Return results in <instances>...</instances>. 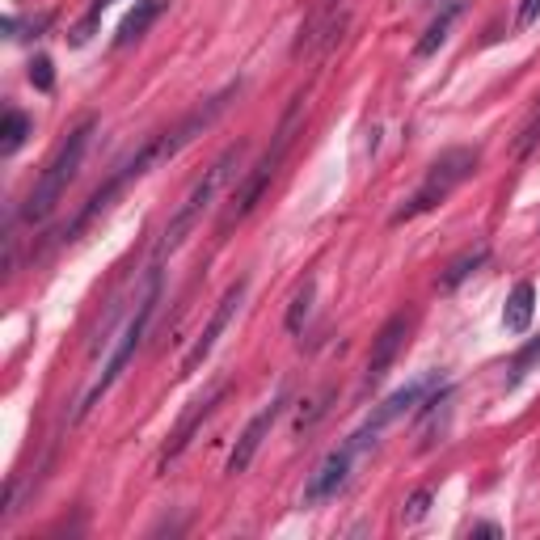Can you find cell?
Returning a JSON list of instances; mask_svg holds the SVG:
<instances>
[{
	"label": "cell",
	"instance_id": "cell-1",
	"mask_svg": "<svg viewBox=\"0 0 540 540\" xmlns=\"http://www.w3.org/2000/svg\"><path fill=\"white\" fill-rule=\"evenodd\" d=\"M241 157H245V144H228L216 161H211L207 169H203V178L190 186V195L182 199V207L169 216V224H165V233H161V241H157V262L161 258H169L173 249H182V241L195 233V224L203 220V211L216 203V195L228 186V178L241 169Z\"/></svg>",
	"mask_w": 540,
	"mask_h": 540
},
{
	"label": "cell",
	"instance_id": "cell-2",
	"mask_svg": "<svg viewBox=\"0 0 540 540\" xmlns=\"http://www.w3.org/2000/svg\"><path fill=\"white\" fill-rule=\"evenodd\" d=\"M93 131H98V119H81L72 131H68V140L55 148V157H51V165L43 169V178L34 182V190L26 195V207H22V216L30 220V224H43L51 211H55V203H60L64 195H68V186L76 182V173H81V161H85V152H89V144H93Z\"/></svg>",
	"mask_w": 540,
	"mask_h": 540
},
{
	"label": "cell",
	"instance_id": "cell-3",
	"mask_svg": "<svg viewBox=\"0 0 540 540\" xmlns=\"http://www.w3.org/2000/svg\"><path fill=\"white\" fill-rule=\"evenodd\" d=\"M157 304H161V270L152 266L148 275H144V283H140V296H135V313L127 317L123 334H119V346L110 351L102 376L93 380V389H89V397H85V405H81V414H89L93 405H98V397L110 393V384L127 372V363L135 359V351H140L144 338H148V325H152V313H157Z\"/></svg>",
	"mask_w": 540,
	"mask_h": 540
},
{
	"label": "cell",
	"instance_id": "cell-4",
	"mask_svg": "<svg viewBox=\"0 0 540 540\" xmlns=\"http://www.w3.org/2000/svg\"><path fill=\"white\" fill-rule=\"evenodd\" d=\"M300 110H304V98H296L292 102V110L283 114V123H279V131H275V144L266 148V157L254 165L241 178V186L233 190V203H228V211H224V220H220V233H228L233 224H241L249 211H254L258 203H262V195H266V186L275 182V173H279V165H283V157H287V148L296 144V127H300Z\"/></svg>",
	"mask_w": 540,
	"mask_h": 540
},
{
	"label": "cell",
	"instance_id": "cell-5",
	"mask_svg": "<svg viewBox=\"0 0 540 540\" xmlns=\"http://www.w3.org/2000/svg\"><path fill=\"white\" fill-rule=\"evenodd\" d=\"M477 161H481L477 148H448V152H439V157L427 165V178H422V186L393 211V224L418 220V216H427V211H435L456 186H465V182L473 178Z\"/></svg>",
	"mask_w": 540,
	"mask_h": 540
},
{
	"label": "cell",
	"instance_id": "cell-6",
	"mask_svg": "<svg viewBox=\"0 0 540 540\" xmlns=\"http://www.w3.org/2000/svg\"><path fill=\"white\" fill-rule=\"evenodd\" d=\"M245 292H249V279H237L228 292L220 296V304H216V313L207 317V325H203V334L195 338V346L186 351V359H182V376H195L199 368H203V359L216 351V342H220V334L228 330V321L237 317V308H241V300H245Z\"/></svg>",
	"mask_w": 540,
	"mask_h": 540
},
{
	"label": "cell",
	"instance_id": "cell-7",
	"mask_svg": "<svg viewBox=\"0 0 540 540\" xmlns=\"http://www.w3.org/2000/svg\"><path fill=\"white\" fill-rule=\"evenodd\" d=\"M435 380H439V376H422V380H414V384H405V389H397V393H393L389 401H384L380 410H376V414H372V418L363 422V427L351 435V443H355L359 452H368L372 443H376V435H380L384 427H393L397 418H405L410 410H418V401L431 393V384H435Z\"/></svg>",
	"mask_w": 540,
	"mask_h": 540
},
{
	"label": "cell",
	"instance_id": "cell-8",
	"mask_svg": "<svg viewBox=\"0 0 540 540\" xmlns=\"http://www.w3.org/2000/svg\"><path fill=\"white\" fill-rule=\"evenodd\" d=\"M355 456H359V448H355L351 439L325 456L321 465H317V473L308 477V486H304V507H317V503H325V498H338V490L346 486V481H351Z\"/></svg>",
	"mask_w": 540,
	"mask_h": 540
},
{
	"label": "cell",
	"instance_id": "cell-9",
	"mask_svg": "<svg viewBox=\"0 0 540 540\" xmlns=\"http://www.w3.org/2000/svg\"><path fill=\"white\" fill-rule=\"evenodd\" d=\"M405 338H410V313H393L380 325V334L372 338V351H368V372H363V384H368V389H376V384L389 376Z\"/></svg>",
	"mask_w": 540,
	"mask_h": 540
},
{
	"label": "cell",
	"instance_id": "cell-10",
	"mask_svg": "<svg viewBox=\"0 0 540 540\" xmlns=\"http://www.w3.org/2000/svg\"><path fill=\"white\" fill-rule=\"evenodd\" d=\"M287 410V393H279L275 401L266 405V410L249 422V427L241 431V439H237V448H233V456H228V477H237V473H245L249 465H254V456H258V448L266 443V435H270V427L279 422V414Z\"/></svg>",
	"mask_w": 540,
	"mask_h": 540
},
{
	"label": "cell",
	"instance_id": "cell-11",
	"mask_svg": "<svg viewBox=\"0 0 540 540\" xmlns=\"http://www.w3.org/2000/svg\"><path fill=\"white\" fill-rule=\"evenodd\" d=\"M224 393H228V380H216L211 389L199 397V401H190V410L182 414V422H178V431L169 435V443H165V452H161V465H169V460H178L186 448H190V439H195V431L203 427V418L216 410V405L224 401Z\"/></svg>",
	"mask_w": 540,
	"mask_h": 540
},
{
	"label": "cell",
	"instance_id": "cell-12",
	"mask_svg": "<svg viewBox=\"0 0 540 540\" xmlns=\"http://www.w3.org/2000/svg\"><path fill=\"white\" fill-rule=\"evenodd\" d=\"M460 13H465V5H460V0H448V5L439 9V17H435L427 30H422V38L414 43V60H427V55H435L443 43H448V30L456 26Z\"/></svg>",
	"mask_w": 540,
	"mask_h": 540
},
{
	"label": "cell",
	"instance_id": "cell-13",
	"mask_svg": "<svg viewBox=\"0 0 540 540\" xmlns=\"http://www.w3.org/2000/svg\"><path fill=\"white\" fill-rule=\"evenodd\" d=\"M165 5H169V0H135V9L123 17L119 38H114V43H119V47H131L135 38H144V34L152 30V22H157V17L165 13Z\"/></svg>",
	"mask_w": 540,
	"mask_h": 540
},
{
	"label": "cell",
	"instance_id": "cell-14",
	"mask_svg": "<svg viewBox=\"0 0 540 540\" xmlns=\"http://www.w3.org/2000/svg\"><path fill=\"white\" fill-rule=\"evenodd\" d=\"M532 313H536V287L532 283H515L511 296H507V308H503V325L511 334H524L532 325Z\"/></svg>",
	"mask_w": 540,
	"mask_h": 540
},
{
	"label": "cell",
	"instance_id": "cell-15",
	"mask_svg": "<svg viewBox=\"0 0 540 540\" xmlns=\"http://www.w3.org/2000/svg\"><path fill=\"white\" fill-rule=\"evenodd\" d=\"M486 258H490V249H486V245H473V249H465V254H460V258H452L448 266H443V275L435 279V287H439V292H456V287L465 283V279H469L473 270H477L481 262H486Z\"/></svg>",
	"mask_w": 540,
	"mask_h": 540
},
{
	"label": "cell",
	"instance_id": "cell-16",
	"mask_svg": "<svg viewBox=\"0 0 540 540\" xmlns=\"http://www.w3.org/2000/svg\"><path fill=\"white\" fill-rule=\"evenodd\" d=\"M26 135H30V119L22 110H9L5 123H0V157H13V152L26 144Z\"/></svg>",
	"mask_w": 540,
	"mask_h": 540
},
{
	"label": "cell",
	"instance_id": "cell-17",
	"mask_svg": "<svg viewBox=\"0 0 540 540\" xmlns=\"http://www.w3.org/2000/svg\"><path fill=\"white\" fill-rule=\"evenodd\" d=\"M313 296H317V283H313V279H304V283L296 287V296H292V308H287V330H292V334L304 330L308 313H313Z\"/></svg>",
	"mask_w": 540,
	"mask_h": 540
},
{
	"label": "cell",
	"instance_id": "cell-18",
	"mask_svg": "<svg viewBox=\"0 0 540 540\" xmlns=\"http://www.w3.org/2000/svg\"><path fill=\"white\" fill-rule=\"evenodd\" d=\"M330 397H334V393L325 389V393H317L313 401H304V405H300V414H296V435H304L308 427H317V418L330 410Z\"/></svg>",
	"mask_w": 540,
	"mask_h": 540
},
{
	"label": "cell",
	"instance_id": "cell-19",
	"mask_svg": "<svg viewBox=\"0 0 540 540\" xmlns=\"http://www.w3.org/2000/svg\"><path fill=\"white\" fill-rule=\"evenodd\" d=\"M114 0H93L89 5V13H85V22L72 30V47H85L89 43V34H93V26H98V17H102V9H110Z\"/></svg>",
	"mask_w": 540,
	"mask_h": 540
},
{
	"label": "cell",
	"instance_id": "cell-20",
	"mask_svg": "<svg viewBox=\"0 0 540 540\" xmlns=\"http://www.w3.org/2000/svg\"><path fill=\"white\" fill-rule=\"evenodd\" d=\"M30 85L38 89V93H51V85H55V68H51V60H47V55H34V60H30Z\"/></svg>",
	"mask_w": 540,
	"mask_h": 540
},
{
	"label": "cell",
	"instance_id": "cell-21",
	"mask_svg": "<svg viewBox=\"0 0 540 540\" xmlns=\"http://www.w3.org/2000/svg\"><path fill=\"white\" fill-rule=\"evenodd\" d=\"M540 144V106L532 110V119L519 127V140H515V157H528V152Z\"/></svg>",
	"mask_w": 540,
	"mask_h": 540
},
{
	"label": "cell",
	"instance_id": "cell-22",
	"mask_svg": "<svg viewBox=\"0 0 540 540\" xmlns=\"http://www.w3.org/2000/svg\"><path fill=\"white\" fill-rule=\"evenodd\" d=\"M431 511V490H414L410 498H405V507H401V519L405 524H418L422 515Z\"/></svg>",
	"mask_w": 540,
	"mask_h": 540
},
{
	"label": "cell",
	"instance_id": "cell-23",
	"mask_svg": "<svg viewBox=\"0 0 540 540\" xmlns=\"http://www.w3.org/2000/svg\"><path fill=\"white\" fill-rule=\"evenodd\" d=\"M532 363H540V338H536V342H528L524 351L515 355V363H511V384H519V380H524Z\"/></svg>",
	"mask_w": 540,
	"mask_h": 540
},
{
	"label": "cell",
	"instance_id": "cell-24",
	"mask_svg": "<svg viewBox=\"0 0 540 540\" xmlns=\"http://www.w3.org/2000/svg\"><path fill=\"white\" fill-rule=\"evenodd\" d=\"M540 17V0H519V13H515V26L524 30V26H532Z\"/></svg>",
	"mask_w": 540,
	"mask_h": 540
},
{
	"label": "cell",
	"instance_id": "cell-25",
	"mask_svg": "<svg viewBox=\"0 0 540 540\" xmlns=\"http://www.w3.org/2000/svg\"><path fill=\"white\" fill-rule=\"evenodd\" d=\"M473 532L477 536H503V532H498V524H473Z\"/></svg>",
	"mask_w": 540,
	"mask_h": 540
},
{
	"label": "cell",
	"instance_id": "cell-26",
	"mask_svg": "<svg viewBox=\"0 0 540 540\" xmlns=\"http://www.w3.org/2000/svg\"><path fill=\"white\" fill-rule=\"evenodd\" d=\"M422 5H439V0H422Z\"/></svg>",
	"mask_w": 540,
	"mask_h": 540
}]
</instances>
